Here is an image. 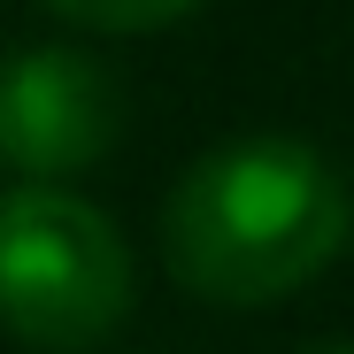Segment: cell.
Masks as SVG:
<instances>
[{
    "mask_svg": "<svg viewBox=\"0 0 354 354\" xmlns=\"http://www.w3.org/2000/svg\"><path fill=\"white\" fill-rule=\"evenodd\" d=\"M346 193L301 139H223L162 201L169 277L216 308H262L301 292L346 247Z\"/></svg>",
    "mask_w": 354,
    "mask_h": 354,
    "instance_id": "cell-1",
    "label": "cell"
},
{
    "mask_svg": "<svg viewBox=\"0 0 354 354\" xmlns=\"http://www.w3.org/2000/svg\"><path fill=\"white\" fill-rule=\"evenodd\" d=\"M131 247L62 185L0 193V324L39 354L100 346L131 316Z\"/></svg>",
    "mask_w": 354,
    "mask_h": 354,
    "instance_id": "cell-2",
    "label": "cell"
},
{
    "mask_svg": "<svg viewBox=\"0 0 354 354\" xmlns=\"http://www.w3.org/2000/svg\"><path fill=\"white\" fill-rule=\"evenodd\" d=\"M124 131V93L77 46H24L0 62V162L24 169V185H62V177L108 162Z\"/></svg>",
    "mask_w": 354,
    "mask_h": 354,
    "instance_id": "cell-3",
    "label": "cell"
},
{
    "mask_svg": "<svg viewBox=\"0 0 354 354\" xmlns=\"http://www.w3.org/2000/svg\"><path fill=\"white\" fill-rule=\"evenodd\" d=\"M46 8L62 24H77V31H169L201 0H46Z\"/></svg>",
    "mask_w": 354,
    "mask_h": 354,
    "instance_id": "cell-4",
    "label": "cell"
},
{
    "mask_svg": "<svg viewBox=\"0 0 354 354\" xmlns=\"http://www.w3.org/2000/svg\"><path fill=\"white\" fill-rule=\"evenodd\" d=\"M324 354H354V346H324Z\"/></svg>",
    "mask_w": 354,
    "mask_h": 354,
    "instance_id": "cell-5",
    "label": "cell"
}]
</instances>
